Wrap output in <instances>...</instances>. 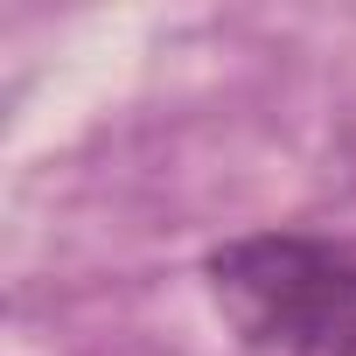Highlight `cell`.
Instances as JSON below:
<instances>
[{"label": "cell", "mask_w": 356, "mask_h": 356, "mask_svg": "<svg viewBox=\"0 0 356 356\" xmlns=\"http://www.w3.org/2000/svg\"><path fill=\"white\" fill-rule=\"evenodd\" d=\"M210 300L252 349L356 356V245L307 231H252L210 252Z\"/></svg>", "instance_id": "1"}]
</instances>
